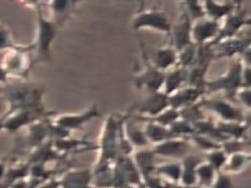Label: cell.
Masks as SVG:
<instances>
[{
  "label": "cell",
  "mask_w": 251,
  "mask_h": 188,
  "mask_svg": "<svg viewBox=\"0 0 251 188\" xmlns=\"http://www.w3.org/2000/svg\"><path fill=\"white\" fill-rule=\"evenodd\" d=\"M44 89L25 83L6 84L0 88V99L8 104V113L19 110L44 108L42 104Z\"/></svg>",
  "instance_id": "6da1fadb"
},
{
  "label": "cell",
  "mask_w": 251,
  "mask_h": 188,
  "mask_svg": "<svg viewBox=\"0 0 251 188\" xmlns=\"http://www.w3.org/2000/svg\"><path fill=\"white\" fill-rule=\"evenodd\" d=\"M37 15V31L35 40L31 43L35 52L33 65L41 62H49L51 59V45L59 27L51 19H46L41 11L42 2H30Z\"/></svg>",
  "instance_id": "7a4b0ae2"
},
{
  "label": "cell",
  "mask_w": 251,
  "mask_h": 188,
  "mask_svg": "<svg viewBox=\"0 0 251 188\" xmlns=\"http://www.w3.org/2000/svg\"><path fill=\"white\" fill-rule=\"evenodd\" d=\"M125 120V117L116 118L114 116H109L105 120L99 145H97L100 150L97 163H112L119 158L120 132Z\"/></svg>",
  "instance_id": "3957f363"
},
{
  "label": "cell",
  "mask_w": 251,
  "mask_h": 188,
  "mask_svg": "<svg viewBox=\"0 0 251 188\" xmlns=\"http://www.w3.org/2000/svg\"><path fill=\"white\" fill-rule=\"evenodd\" d=\"M33 51L32 45L28 44L26 48L20 50H10L5 53L3 63L1 64L9 76L26 79L33 63L30 61L28 53Z\"/></svg>",
  "instance_id": "277c9868"
},
{
  "label": "cell",
  "mask_w": 251,
  "mask_h": 188,
  "mask_svg": "<svg viewBox=\"0 0 251 188\" xmlns=\"http://www.w3.org/2000/svg\"><path fill=\"white\" fill-rule=\"evenodd\" d=\"M56 113L54 111H47L44 108L35 110H19L12 113L6 112L3 130L9 133H16L24 126H29L34 121L44 118H53Z\"/></svg>",
  "instance_id": "5b68a950"
},
{
  "label": "cell",
  "mask_w": 251,
  "mask_h": 188,
  "mask_svg": "<svg viewBox=\"0 0 251 188\" xmlns=\"http://www.w3.org/2000/svg\"><path fill=\"white\" fill-rule=\"evenodd\" d=\"M131 27L135 30L150 28L166 33H170L171 31V25L169 24L166 15L156 9L139 11L132 19Z\"/></svg>",
  "instance_id": "8992f818"
},
{
  "label": "cell",
  "mask_w": 251,
  "mask_h": 188,
  "mask_svg": "<svg viewBox=\"0 0 251 188\" xmlns=\"http://www.w3.org/2000/svg\"><path fill=\"white\" fill-rule=\"evenodd\" d=\"M143 57L145 58L146 66L144 70L135 76L134 83L137 88L147 91L148 93L157 92L160 87L164 85L165 73L156 69L149 61L147 54L143 51Z\"/></svg>",
  "instance_id": "52a82bcc"
},
{
  "label": "cell",
  "mask_w": 251,
  "mask_h": 188,
  "mask_svg": "<svg viewBox=\"0 0 251 188\" xmlns=\"http://www.w3.org/2000/svg\"><path fill=\"white\" fill-rule=\"evenodd\" d=\"M98 116L99 112L96 105H92L90 108L84 110L79 114H64L57 117L54 116L51 120L54 124L71 132L72 130L82 128L86 122H88L92 118H97Z\"/></svg>",
  "instance_id": "ba28073f"
},
{
  "label": "cell",
  "mask_w": 251,
  "mask_h": 188,
  "mask_svg": "<svg viewBox=\"0 0 251 188\" xmlns=\"http://www.w3.org/2000/svg\"><path fill=\"white\" fill-rule=\"evenodd\" d=\"M169 104V96L167 94L157 91L153 93H148L147 96L140 103L134 106V111H136L139 115L155 118L163 111H165L166 107Z\"/></svg>",
  "instance_id": "9c48e42d"
},
{
  "label": "cell",
  "mask_w": 251,
  "mask_h": 188,
  "mask_svg": "<svg viewBox=\"0 0 251 188\" xmlns=\"http://www.w3.org/2000/svg\"><path fill=\"white\" fill-rule=\"evenodd\" d=\"M61 188H95L92 186V170L86 167L70 168L60 179Z\"/></svg>",
  "instance_id": "30bf717a"
},
{
  "label": "cell",
  "mask_w": 251,
  "mask_h": 188,
  "mask_svg": "<svg viewBox=\"0 0 251 188\" xmlns=\"http://www.w3.org/2000/svg\"><path fill=\"white\" fill-rule=\"evenodd\" d=\"M51 118H44L38 119L27 126L28 131L25 137V144L29 150L35 149L44 144L49 138V121Z\"/></svg>",
  "instance_id": "8fae6325"
},
{
  "label": "cell",
  "mask_w": 251,
  "mask_h": 188,
  "mask_svg": "<svg viewBox=\"0 0 251 188\" xmlns=\"http://www.w3.org/2000/svg\"><path fill=\"white\" fill-rule=\"evenodd\" d=\"M64 156L54 148L53 141L48 140L37 148L30 150L26 162L29 164H46L48 162L62 160Z\"/></svg>",
  "instance_id": "7c38bea8"
},
{
  "label": "cell",
  "mask_w": 251,
  "mask_h": 188,
  "mask_svg": "<svg viewBox=\"0 0 251 188\" xmlns=\"http://www.w3.org/2000/svg\"><path fill=\"white\" fill-rule=\"evenodd\" d=\"M45 4L49 7L51 11V20L60 28L75 13L78 2L58 0L52 2H45Z\"/></svg>",
  "instance_id": "4fadbf2b"
},
{
  "label": "cell",
  "mask_w": 251,
  "mask_h": 188,
  "mask_svg": "<svg viewBox=\"0 0 251 188\" xmlns=\"http://www.w3.org/2000/svg\"><path fill=\"white\" fill-rule=\"evenodd\" d=\"M218 32H220V27L215 21L200 18L191 27V38L195 42L202 44L214 37Z\"/></svg>",
  "instance_id": "5bb4252c"
},
{
  "label": "cell",
  "mask_w": 251,
  "mask_h": 188,
  "mask_svg": "<svg viewBox=\"0 0 251 188\" xmlns=\"http://www.w3.org/2000/svg\"><path fill=\"white\" fill-rule=\"evenodd\" d=\"M172 33V43L174 47L179 51L189 45V38H191V28L189 26V17L186 13L183 14L179 23L174 25L170 31Z\"/></svg>",
  "instance_id": "9a60e30c"
},
{
  "label": "cell",
  "mask_w": 251,
  "mask_h": 188,
  "mask_svg": "<svg viewBox=\"0 0 251 188\" xmlns=\"http://www.w3.org/2000/svg\"><path fill=\"white\" fill-rule=\"evenodd\" d=\"M54 148L61 154L67 156L71 152H81L86 151L91 148H97V145H94L89 143L87 140L84 139H73V138H64L59 140L53 141Z\"/></svg>",
  "instance_id": "2e32d148"
},
{
  "label": "cell",
  "mask_w": 251,
  "mask_h": 188,
  "mask_svg": "<svg viewBox=\"0 0 251 188\" xmlns=\"http://www.w3.org/2000/svg\"><path fill=\"white\" fill-rule=\"evenodd\" d=\"M241 71L242 69L240 65L237 64L230 68L228 72H226L224 76L220 78V80H214L210 83L209 87L212 88H220L227 90H234L236 86L241 83Z\"/></svg>",
  "instance_id": "e0dca14e"
},
{
  "label": "cell",
  "mask_w": 251,
  "mask_h": 188,
  "mask_svg": "<svg viewBox=\"0 0 251 188\" xmlns=\"http://www.w3.org/2000/svg\"><path fill=\"white\" fill-rule=\"evenodd\" d=\"M176 60H177V55L176 54L175 48L164 47L155 51L150 63L156 69L163 71L164 70H167L171 66H173L176 62Z\"/></svg>",
  "instance_id": "ac0fdd59"
},
{
  "label": "cell",
  "mask_w": 251,
  "mask_h": 188,
  "mask_svg": "<svg viewBox=\"0 0 251 188\" xmlns=\"http://www.w3.org/2000/svg\"><path fill=\"white\" fill-rule=\"evenodd\" d=\"M30 164L25 162L24 164H19L17 165L7 167L6 174L1 182L2 188H9L14 183L25 180L29 175Z\"/></svg>",
  "instance_id": "d6986e66"
},
{
  "label": "cell",
  "mask_w": 251,
  "mask_h": 188,
  "mask_svg": "<svg viewBox=\"0 0 251 188\" xmlns=\"http://www.w3.org/2000/svg\"><path fill=\"white\" fill-rule=\"evenodd\" d=\"M156 155L176 157L181 156L186 152L185 143L178 140H165L159 143L153 151Z\"/></svg>",
  "instance_id": "ffe728a7"
},
{
  "label": "cell",
  "mask_w": 251,
  "mask_h": 188,
  "mask_svg": "<svg viewBox=\"0 0 251 188\" xmlns=\"http://www.w3.org/2000/svg\"><path fill=\"white\" fill-rule=\"evenodd\" d=\"M154 156V152L148 150H141L135 153L132 160L142 177L150 175V173L153 171Z\"/></svg>",
  "instance_id": "44dd1931"
},
{
  "label": "cell",
  "mask_w": 251,
  "mask_h": 188,
  "mask_svg": "<svg viewBox=\"0 0 251 188\" xmlns=\"http://www.w3.org/2000/svg\"><path fill=\"white\" fill-rule=\"evenodd\" d=\"M199 91L197 88L188 87L179 90V92L174 96H169V102L173 109L176 110L178 107L187 106L189 103H192L195 99H197Z\"/></svg>",
  "instance_id": "7402d4cb"
},
{
  "label": "cell",
  "mask_w": 251,
  "mask_h": 188,
  "mask_svg": "<svg viewBox=\"0 0 251 188\" xmlns=\"http://www.w3.org/2000/svg\"><path fill=\"white\" fill-rule=\"evenodd\" d=\"M27 45L19 44L16 42L13 31L4 23H0V51L20 50L26 48Z\"/></svg>",
  "instance_id": "603a6c76"
},
{
  "label": "cell",
  "mask_w": 251,
  "mask_h": 188,
  "mask_svg": "<svg viewBox=\"0 0 251 188\" xmlns=\"http://www.w3.org/2000/svg\"><path fill=\"white\" fill-rule=\"evenodd\" d=\"M124 131L126 134V137L127 140L131 143L132 146H145L148 142L144 131H142L139 127L136 126V124L132 122H124Z\"/></svg>",
  "instance_id": "cb8c5ba5"
},
{
  "label": "cell",
  "mask_w": 251,
  "mask_h": 188,
  "mask_svg": "<svg viewBox=\"0 0 251 188\" xmlns=\"http://www.w3.org/2000/svg\"><path fill=\"white\" fill-rule=\"evenodd\" d=\"M145 136L148 141L156 142V143H161L167 139V130L165 126L160 125L158 123L154 122H148L145 130H144Z\"/></svg>",
  "instance_id": "d4e9b609"
},
{
  "label": "cell",
  "mask_w": 251,
  "mask_h": 188,
  "mask_svg": "<svg viewBox=\"0 0 251 188\" xmlns=\"http://www.w3.org/2000/svg\"><path fill=\"white\" fill-rule=\"evenodd\" d=\"M185 79V73L182 69L175 70L168 75H165L164 87L166 88V94L169 95L172 91H175L179 87L182 81Z\"/></svg>",
  "instance_id": "484cf974"
},
{
  "label": "cell",
  "mask_w": 251,
  "mask_h": 188,
  "mask_svg": "<svg viewBox=\"0 0 251 188\" xmlns=\"http://www.w3.org/2000/svg\"><path fill=\"white\" fill-rule=\"evenodd\" d=\"M214 170L215 169L208 163L199 164L196 167V182L205 186H212L215 180Z\"/></svg>",
  "instance_id": "4316f807"
},
{
  "label": "cell",
  "mask_w": 251,
  "mask_h": 188,
  "mask_svg": "<svg viewBox=\"0 0 251 188\" xmlns=\"http://www.w3.org/2000/svg\"><path fill=\"white\" fill-rule=\"evenodd\" d=\"M156 171L171 181H180L181 165H178L177 164H166V165L156 166Z\"/></svg>",
  "instance_id": "83f0119b"
},
{
  "label": "cell",
  "mask_w": 251,
  "mask_h": 188,
  "mask_svg": "<svg viewBox=\"0 0 251 188\" xmlns=\"http://www.w3.org/2000/svg\"><path fill=\"white\" fill-rule=\"evenodd\" d=\"M213 109L218 115L222 116L226 119H236L239 118V112L237 109L225 103L224 101H217L213 103Z\"/></svg>",
  "instance_id": "f1b7e54d"
},
{
  "label": "cell",
  "mask_w": 251,
  "mask_h": 188,
  "mask_svg": "<svg viewBox=\"0 0 251 188\" xmlns=\"http://www.w3.org/2000/svg\"><path fill=\"white\" fill-rule=\"evenodd\" d=\"M226 162V159L223 152L220 151H213L210 153L208 157V164H211V166L214 169H219L222 166H225Z\"/></svg>",
  "instance_id": "f546056e"
},
{
  "label": "cell",
  "mask_w": 251,
  "mask_h": 188,
  "mask_svg": "<svg viewBox=\"0 0 251 188\" xmlns=\"http://www.w3.org/2000/svg\"><path fill=\"white\" fill-rule=\"evenodd\" d=\"M245 164V158L244 156H240L238 154L234 155V157L230 160L229 163H226L225 166H228V170L231 171H238L242 168V166Z\"/></svg>",
  "instance_id": "4dcf8cb0"
},
{
  "label": "cell",
  "mask_w": 251,
  "mask_h": 188,
  "mask_svg": "<svg viewBox=\"0 0 251 188\" xmlns=\"http://www.w3.org/2000/svg\"><path fill=\"white\" fill-rule=\"evenodd\" d=\"M212 186L213 188H232L230 179L225 175H221L215 178Z\"/></svg>",
  "instance_id": "1f68e13d"
},
{
  "label": "cell",
  "mask_w": 251,
  "mask_h": 188,
  "mask_svg": "<svg viewBox=\"0 0 251 188\" xmlns=\"http://www.w3.org/2000/svg\"><path fill=\"white\" fill-rule=\"evenodd\" d=\"M37 188H61L60 180L55 179V178L48 179L47 181H45L41 185H39Z\"/></svg>",
  "instance_id": "d6a6232c"
},
{
  "label": "cell",
  "mask_w": 251,
  "mask_h": 188,
  "mask_svg": "<svg viewBox=\"0 0 251 188\" xmlns=\"http://www.w3.org/2000/svg\"><path fill=\"white\" fill-rule=\"evenodd\" d=\"M239 97L247 107H251V90H246L239 94Z\"/></svg>",
  "instance_id": "836d02e7"
},
{
  "label": "cell",
  "mask_w": 251,
  "mask_h": 188,
  "mask_svg": "<svg viewBox=\"0 0 251 188\" xmlns=\"http://www.w3.org/2000/svg\"><path fill=\"white\" fill-rule=\"evenodd\" d=\"M8 77H9V74L7 73V71L5 70L3 66L0 65V83L7 84L8 83Z\"/></svg>",
  "instance_id": "e575fe53"
},
{
  "label": "cell",
  "mask_w": 251,
  "mask_h": 188,
  "mask_svg": "<svg viewBox=\"0 0 251 188\" xmlns=\"http://www.w3.org/2000/svg\"><path fill=\"white\" fill-rule=\"evenodd\" d=\"M26 187H27V181L21 180V181H18L16 183H14L9 188H26Z\"/></svg>",
  "instance_id": "d590c367"
},
{
  "label": "cell",
  "mask_w": 251,
  "mask_h": 188,
  "mask_svg": "<svg viewBox=\"0 0 251 188\" xmlns=\"http://www.w3.org/2000/svg\"><path fill=\"white\" fill-rule=\"evenodd\" d=\"M6 170H7V166H6L5 163L0 161V182H2V180L6 174Z\"/></svg>",
  "instance_id": "8d00e7d4"
},
{
  "label": "cell",
  "mask_w": 251,
  "mask_h": 188,
  "mask_svg": "<svg viewBox=\"0 0 251 188\" xmlns=\"http://www.w3.org/2000/svg\"><path fill=\"white\" fill-rule=\"evenodd\" d=\"M244 60H245L246 64L251 65V49L245 51V53H244Z\"/></svg>",
  "instance_id": "74e56055"
},
{
  "label": "cell",
  "mask_w": 251,
  "mask_h": 188,
  "mask_svg": "<svg viewBox=\"0 0 251 188\" xmlns=\"http://www.w3.org/2000/svg\"><path fill=\"white\" fill-rule=\"evenodd\" d=\"M5 118H6V113L0 117V131L3 130V125H4V120H5Z\"/></svg>",
  "instance_id": "f35d334b"
},
{
  "label": "cell",
  "mask_w": 251,
  "mask_h": 188,
  "mask_svg": "<svg viewBox=\"0 0 251 188\" xmlns=\"http://www.w3.org/2000/svg\"><path fill=\"white\" fill-rule=\"evenodd\" d=\"M0 188H2V184H1V182H0Z\"/></svg>",
  "instance_id": "ab89813d"
}]
</instances>
